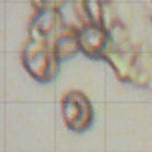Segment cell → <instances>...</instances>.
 Wrapping results in <instances>:
<instances>
[{"mask_svg":"<svg viewBox=\"0 0 152 152\" xmlns=\"http://www.w3.org/2000/svg\"><path fill=\"white\" fill-rule=\"evenodd\" d=\"M55 38L29 35L21 50V62L26 72L41 84L52 82L59 72V64L53 52Z\"/></svg>","mask_w":152,"mask_h":152,"instance_id":"cell-1","label":"cell"},{"mask_svg":"<svg viewBox=\"0 0 152 152\" xmlns=\"http://www.w3.org/2000/svg\"><path fill=\"white\" fill-rule=\"evenodd\" d=\"M61 113L66 126L76 134L88 131L94 122V110L90 99L79 90H72L64 94L61 100Z\"/></svg>","mask_w":152,"mask_h":152,"instance_id":"cell-2","label":"cell"},{"mask_svg":"<svg viewBox=\"0 0 152 152\" xmlns=\"http://www.w3.org/2000/svg\"><path fill=\"white\" fill-rule=\"evenodd\" d=\"M78 40L79 49L84 55L93 59H104L110 44V34L107 26H96V24L79 26Z\"/></svg>","mask_w":152,"mask_h":152,"instance_id":"cell-3","label":"cell"},{"mask_svg":"<svg viewBox=\"0 0 152 152\" xmlns=\"http://www.w3.org/2000/svg\"><path fill=\"white\" fill-rule=\"evenodd\" d=\"M78 29L79 28H66L53 41V52L58 58L59 62H64L72 59L78 52H81L79 49V40H78Z\"/></svg>","mask_w":152,"mask_h":152,"instance_id":"cell-4","label":"cell"},{"mask_svg":"<svg viewBox=\"0 0 152 152\" xmlns=\"http://www.w3.org/2000/svg\"><path fill=\"white\" fill-rule=\"evenodd\" d=\"M75 11L78 17L82 20V24H96V26H105L104 15V2L102 0H76Z\"/></svg>","mask_w":152,"mask_h":152,"instance_id":"cell-5","label":"cell"},{"mask_svg":"<svg viewBox=\"0 0 152 152\" xmlns=\"http://www.w3.org/2000/svg\"><path fill=\"white\" fill-rule=\"evenodd\" d=\"M69 0H31L35 11H49V12H59Z\"/></svg>","mask_w":152,"mask_h":152,"instance_id":"cell-6","label":"cell"}]
</instances>
